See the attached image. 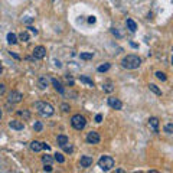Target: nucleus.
Instances as JSON below:
<instances>
[{
	"instance_id": "nucleus-5",
	"label": "nucleus",
	"mask_w": 173,
	"mask_h": 173,
	"mask_svg": "<svg viewBox=\"0 0 173 173\" xmlns=\"http://www.w3.org/2000/svg\"><path fill=\"white\" fill-rule=\"evenodd\" d=\"M22 100H23V95L19 91H10L7 94V101H9V104H17V103H20Z\"/></svg>"
},
{
	"instance_id": "nucleus-31",
	"label": "nucleus",
	"mask_w": 173,
	"mask_h": 173,
	"mask_svg": "<svg viewBox=\"0 0 173 173\" xmlns=\"http://www.w3.org/2000/svg\"><path fill=\"white\" fill-rule=\"evenodd\" d=\"M61 108H62V111H65V113H68L69 110V104H67V103H64V104H61Z\"/></svg>"
},
{
	"instance_id": "nucleus-24",
	"label": "nucleus",
	"mask_w": 173,
	"mask_h": 173,
	"mask_svg": "<svg viewBox=\"0 0 173 173\" xmlns=\"http://www.w3.org/2000/svg\"><path fill=\"white\" fill-rule=\"evenodd\" d=\"M164 133H166V134H172L173 133V123H167V124L164 125Z\"/></svg>"
},
{
	"instance_id": "nucleus-15",
	"label": "nucleus",
	"mask_w": 173,
	"mask_h": 173,
	"mask_svg": "<svg viewBox=\"0 0 173 173\" xmlns=\"http://www.w3.org/2000/svg\"><path fill=\"white\" fill-rule=\"evenodd\" d=\"M52 85H53V88H55L58 92L64 94V86H62V84H61V81H58L56 78H53V79H52Z\"/></svg>"
},
{
	"instance_id": "nucleus-38",
	"label": "nucleus",
	"mask_w": 173,
	"mask_h": 173,
	"mask_svg": "<svg viewBox=\"0 0 173 173\" xmlns=\"http://www.w3.org/2000/svg\"><path fill=\"white\" fill-rule=\"evenodd\" d=\"M88 22H89V23H95V22H97V19H95V16H89V17H88Z\"/></svg>"
},
{
	"instance_id": "nucleus-2",
	"label": "nucleus",
	"mask_w": 173,
	"mask_h": 173,
	"mask_svg": "<svg viewBox=\"0 0 173 173\" xmlns=\"http://www.w3.org/2000/svg\"><path fill=\"white\" fill-rule=\"evenodd\" d=\"M35 108L39 111V114H42L43 117H51L55 113V108L52 107L49 103H45V101H38L35 103Z\"/></svg>"
},
{
	"instance_id": "nucleus-9",
	"label": "nucleus",
	"mask_w": 173,
	"mask_h": 173,
	"mask_svg": "<svg viewBox=\"0 0 173 173\" xmlns=\"http://www.w3.org/2000/svg\"><path fill=\"white\" fill-rule=\"evenodd\" d=\"M9 127L13 128V130H23L25 128V124H23V121L12 120V121H9Z\"/></svg>"
},
{
	"instance_id": "nucleus-12",
	"label": "nucleus",
	"mask_w": 173,
	"mask_h": 173,
	"mask_svg": "<svg viewBox=\"0 0 173 173\" xmlns=\"http://www.w3.org/2000/svg\"><path fill=\"white\" fill-rule=\"evenodd\" d=\"M30 150L35 152V153H39V152L42 150V143L38 141V140H33V141L30 143Z\"/></svg>"
},
{
	"instance_id": "nucleus-17",
	"label": "nucleus",
	"mask_w": 173,
	"mask_h": 173,
	"mask_svg": "<svg viewBox=\"0 0 173 173\" xmlns=\"http://www.w3.org/2000/svg\"><path fill=\"white\" fill-rule=\"evenodd\" d=\"M79 81L84 82V84H86L88 86H94V81H92L89 77H86V75H81V77H79Z\"/></svg>"
},
{
	"instance_id": "nucleus-44",
	"label": "nucleus",
	"mask_w": 173,
	"mask_h": 173,
	"mask_svg": "<svg viewBox=\"0 0 173 173\" xmlns=\"http://www.w3.org/2000/svg\"><path fill=\"white\" fill-rule=\"evenodd\" d=\"M1 72H3V67L0 65V74H1Z\"/></svg>"
},
{
	"instance_id": "nucleus-35",
	"label": "nucleus",
	"mask_w": 173,
	"mask_h": 173,
	"mask_svg": "<svg viewBox=\"0 0 173 173\" xmlns=\"http://www.w3.org/2000/svg\"><path fill=\"white\" fill-rule=\"evenodd\" d=\"M101 121H103V116L101 114H97L95 116V123H101Z\"/></svg>"
},
{
	"instance_id": "nucleus-27",
	"label": "nucleus",
	"mask_w": 173,
	"mask_h": 173,
	"mask_svg": "<svg viewBox=\"0 0 173 173\" xmlns=\"http://www.w3.org/2000/svg\"><path fill=\"white\" fill-rule=\"evenodd\" d=\"M53 160H56L58 163H64V162H65V157H64V155H62V153H56V155H55V157H53Z\"/></svg>"
},
{
	"instance_id": "nucleus-10",
	"label": "nucleus",
	"mask_w": 173,
	"mask_h": 173,
	"mask_svg": "<svg viewBox=\"0 0 173 173\" xmlns=\"http://www.w3.org/2000/svg\"><path fill=\"white\" fill-rule=\"evenodd\" d=\"M159 118H156V117H152V118H149V127L155 131V133H159Z\"/></svg>"
},
{
	"instance_id": "nucleus-14",
	"label": "nucleus",
	"mask_w": 173,
	"mask_h": 173,
	"mask_svg": "<svg viewBox=\"0 0 173 173\" xmlns=\"http://www.w3.org/2000/svg\"><path fill=\"white\" fill-rule=\"evenodd\" d=\"M125 25H127V29H128L130 32H136L137 25H136V22H134L133 19H127V20H125Z\"/></svg>"
},
{
	"instance_id": "nucleus-22",
	"label": "nucleus",
	"mask_w": 173,
	"mask_h": 173,
	"mask_svg": "<svg viewBox=\"0 0 173 173\" xmlns=\"http://www.w3.org/2000/svg\"><path fill=\"white\" fill-rule=\"evenodd\" d=\"M103 89L105 92H113L114 91V86H113L111 82H105V84H103Z\"/></svg>"
},
{
	"instance_id": "nucleus-4",
	"label": "nucleus",
	"mask_w": 173,
	"mask_h": 173,
	"mask_svg": "<svg viewBox=\"0 0 173 173\" xmlns=\"http://www.w3.org/2000/svg\"><path fill=\"white\" fill-rule=\"evenodd\" d=\"M71 124H72V127L75 128V130H84L86 125V120L84 116H81V114H75L72 118H71Z\"/></svg>"
},
{
	"instance_id": "nucleus-29",
	"label": "nucleus",
	"mask_w": 173,
	"mask_h": 173,
	"mask_svg": "<svg viewBox=\"0 0 173 173\" xmlns=\"http://www.w3.org/2000/svg\"><path fill=\"white\" fill-rule=\"evenodd\" d=\"M108 69H110V64H104V65L98 67V72H107Z\"/></svg>"
},
{
	"instance_id": "nucleus-3",
	"label": "nucleus",
	"mask_w": 173,
	"mask_h": 173,
	"mask_svg": "<svg viewBox=\"0 0 173 173\" xmlns=\"http://www.w3.org/2000/svg\"><path fill=\"white\" fill-rule=\"evenodd\" d=\"M98 166L103 172H110L114 167V159L111 156H101L98 160Z\"/></svg>"
},
{
	"instance_id": "nucleus-23",
	"label": "nucleus",
	"mask_w": 173,
	"mask_h": 173,
	"mask_svg": "<svg viewBox=\"0 0 173 173\" xmlns=\"http://www.w3.org/2000/svg\"><path fill=\"white\" fill-rule=\"evenodd\" d=\"M149 89H150V91H153V92H155L156 95H160V94H162L160 88H159V86L156 85V84H150V85H149Z\"/></svg>"
},
{
	"instance_id": "nucleus-33",
	"label": "nucleus",
	"mask_w": 173,
	"mask_h": 173,
	"mask_svg": "<svg viewBox=\"0 0 173 173\" xmlns=\"http://www.w3.org/2000/svg\"><path fill=\"white\" fill-rule=\"evenodd\" d=\"M33 22V17H25L23 19V23H26V25H30Z\"/></svg>"
},
{
	"instance_id": "nucleus-41",
	"label": "nucleus",
	"mask_w": 173,
	"mask_h": 173,
	"mask_svg": "<svg viewBox=\"0 0 173 173\" xmlns=\"http://www.w3.org/2000/svg\"><path fill=\"white\" fill-rule=\"evenodd\" d=\"M55 65H56V67H58V68H61V67H62V64H61V62H59V61H55Z\"/></svg>"
},
{
	"instance_id": "nucleus-13",
	"label": "nucleus",
	"mask_w": 173,
	"mask_h": 173,
	"mask_svg": "<svg viewBox=\"0 0 173 173\" xmlns=\"http://www.w3.org/2000/svg\"><path fill=\"white\" fill-rule=\"evenodd\" d=\"M48 85H49V79H48L46 77H40L39 81H38V86H39L40 89H45Z\"/></svg>"
},
{
	"instance_id": "nucleus-40",
	"label": "nucleus",
	"mask_w": 173,
	"mask_h": 173,
	"mask_svg": "<svg viewBox=\"0 0 173 173\" xmlns=\"http://www.w3.org/2000/svg\"><path fill=\"white\" fill-rule=\"evenodd\" d=\"M10 55H12L13 58H16V59H20V56H19V55H16V53H13V52H10Z\"/></svg>"
},
{
	"instance_id": "nucleus-6",
	"label": "nucleus",
	"mask_w": 173,
	"mask_h": 173,
	"mask_svg": "<svg viewBox=\"0 0 173 173\" xmlns=\"http://www.w3.org/2000/svg\"><path fill=\"white\" fill-rule=\"evenodd\" d=\"M33 58L35 59H43L45 56H46V48L45 46H35V49H33Z\"/></svg>"
},
{
	"instance_id": "nucleus-25",
	"label": "nucleus",
	"mask_w": 173,
	"mask_h": 173,
	"mask_svg": "<svg viewBox=\"0 0 173 173\" xmlns=\"http://www.w3.org/2000/svg\"><path fill=\"white\" fill-rule=\"evenodd\" d=\"M156 77H157V79H160V81H166V79H167L166 74L162 72V71H157V72H156Z\"/></svg>"
},
{
	"instance_id": "nucleus-11",
	"label": "nucleus",
	"mask_w": 173,
	"mask_h": 173,
	"mask_svg": "<svg viewBox=\"0 0 173 173\" xmlns=\"http://www.w3.org/2000/svg\"><path fill=\"white\" fill-rule=\"evenodd\" d=\"M79 164H81V167H89L92 164V157L91 156H82L79 160Z\"/></svg>"
},
{
	"instance_id": "nucleus-18",
	"label": "nucleus",
	"mask_w": 173,
	"mask_h": 173,
	"mask_svg": "<svg viewBox=\"0 0 173 173\" xmlns=\"http://www.w3.org/2000/svg\"><path fill=\"white\" fill-rule=\"evenodd\" d=\"M7 42H9V45H16L17 43V36L15 33H7Z\"/></svg>"
},
{
	"instance_id": "nucleus-42",
	"label": "nucleus",
	"mask_w": 173,
	"mask_h": 173,
	"mask_svg": "<svg viewBox=\"0 0 173 173\" xmlns=\"http://www.w3.org/2000/svg\"><path fill=\"white\" fill-rule=\"evenodd\" d=\"M116 172H117V173H124V170H123V169H117Z\"/></svg>"
},
{
	"instance_id": "nucleus-1",
	"label": "nucleus",
	"mask_w": 173,
	"mask_h": 173,
	"mask_svg": "<svg viewBox=\"0 0 173 173\" xmlns=\"http://www.w3.org/2000/svg\"><path fill=\"white\" fill-rule=\"evenodd\" d=\"M121 65H123V68L125 69H137L141 65V59L138 58L137 55H127V56L123 58Z\"/></svg>"
},
{
	"instance_id": "nucleus-16",
	"label": "nucleus",
	"mask_w": 173,
	"mask_h": 173,
	"mask_svg": "<svg viewBox=\"0 0 173 173\" xmlns=\"http://www.w3.org/2000/svg\"><path fill=\"white\" fill-rule=\"evenodd\" d=\"M68 141H69L68 137H67V136H64V134H61V136H58V137H56V143H58V146H59V147H62V146H64V144H67Z\"/></svg>"
},
{
	"instance_id": "nucleus-30",
	"label": "nucleus",
	"mask_w": 173,
	"mask_h": 173,
	"mask_svg": "<svg viewBox=\"0 0 173 173\" xmlns=\"http://www.w3.org/2000/svg\"><path fill=\"white\" fill-rule=\"evenodd\" d=\"M62 149H64L67 153H72V146L69 144V141L67 143V144H64V146H62Z\"/></svg>"
},
{
	"instance_id": "nucleus-20",
	"label": "nucleus",
	"mask_w": 173,
	"mask_h": 173,
	"mask_svg": "<svg viewBox=\"0 0 173 173\" xmlns=\"http://www.w3.org/2000/svg\"><path fill=\"white\" fill-rule=\"evenodd\" d=\"M52 162H53V157L49 155H45L42 157V163L43 164H52Z\"/></svg>"
},
{
	"instance_id": "nucleus-21",
	"label": "nucleus",
	"mask_w": 173,
	"mask_h": 173,
	"mask_svg": "<svg viewBox=\"0 0 173 173\" xmlns=\"http://www.w3.org/2000/svg\"><path fill=\"white\" fill-rule=\"evenodd\" d=\"M17 114H19L20 117H23L25 120H29V118H30V113H29V110H23V111H17Z\"/></svg>"
},
{
	"instance_id": "nucleus-39",
	"label": "nucleus",
	"mask_w": 173,
	"mask_h": 173,
	"mask_svg": "<svg viewBox=\"0 0 173 173\" xmlns=\"http://www.w3.org/2000/svg\"><path fill=\"white\" fill-rule=\"evenodd\" d=\"M28 29H29V30H30V32H32V33H33V35H38V30H36V29H35L33 26H29V28H28Z\"/></svg>"
},
{
	"instance_id": "nucleus-32",
	"label": "nucleus",
	"mask_w": 173,
	"mask_h": 173,
	"mask_svg": "<svg viewBox=\"0 0 173 173\" xmlns=\"http://www.w3.org/2000/svg\"><path fill=\"white\" fill-rule=\"evenodd\" d=\"M4 92H6V85L3 82H0V95H3Z\"/></svg>"
},
{
	"instance_id": "nucleus-36",
	"label": "nucleus",
	"mask_w": 173,
	"mask_h": 173,
	"mask_svg": "<svg viewBox=\"0 0 173 173\" xmlns=\"http://www.w3.org/2000/svg\"><path fill=\"white\" fill-rule=\"evenodd\" d=\"M43 170H45V172H52V166H51V164H45Z\"/></svg>"
},
{
	"instance_id": "nucleus-43",
	"label": "nucleus",
	"mask_w": 173,
	"mask_h": 173,
	"mask_svg": "<svg viewBox=\"0 0 173 173\" xmlns=\"http://www.w3.org/2000/svg\"><path fill=\"white\" fill-rule=\"evenodd\" d=\"M1 117H3V113H1V110H0V120H1Z\"/></svg>"
},
{
	"instance_id": "nucleus-34",
	"label": "nucleus",
	"mask_w": 173,
	"mask_h": 173,
	"mask_svg": "<svg viewBox=\"0 0 173 173\" xmlns=\"http://www.w3.org/2000/svg\"><path fill=\"white\" fill-rule=\"evenodd\" d=\"M42 149L46 150V152H49V150H51V146H49L48 143H42Z\"/></svg>"
},
{
	"instance_id": "nucleus-7",
	"label": "nucleus",
	"mask_w": 173,
	"mask_h": 173,
	"mask_svg": "<svg viewBox=\"0 0 173 173\" xmlns=\"http://www.w3.org/2000/svg\"><path fill=\"white\" fill-rule=\"evenodd\" d=\"M100 140H101V137H100V134H98L97 131H89V133L86 134V141H88L89 144H98Z\"/></svg>"
},
{
	"instance_id": "nucleus-19",
	"label": "nucleus",
	"mask_w": 173,
	"mask_h": 173,
	"mask_svg": "<svg viewBox=\"0 0 173 173\" xmlns=\"http://www.w3.org/2000/svg\"><path fill=\"white\" fill-rule=\"evenodd\" d=\"M92 56H94V53H92V52H82V53H79V58H81V59H84V61L92 59Z\"/></svg>"
},
{
	"instance_id": "nucleus-26",
	"label": "nucleus",
	"mask_w": 173,
	"mask_h": 173,
	"mask_svg": "<svg viewBox=\"0 0 173 173\" xmlns=\"http://www.w3.org/2000/svg\"><path fill=\"white\" fill-rule=\"evenodd\" d=\"M42 128H43V124H42L40 121H35L33 123V130L35 131H42Z\"/></svg>"
},
{
	"instance_id": "nucleus-8",
	"label": "nucleus",
	"mask_w": 173,
	"mask_h": 173,
	"mask_svg": "<svg viewBox=\"0 0 173 173\" xmlns=\"http://www.w3.org/2000/svg\"><path fill=\"white\" fill-rule=\"evenodd\" d=\"M108 105L114 110H121L123 108V103H121L118 98H114V97H110L108 98Z\"/></svg>"
},
{
	"instance_id": "nucleus-28",
	"label": "nucleus",
	"mask_w": 173,
	"mask_h": 173,
	"mask_svg": "<svg viewBox=\"0 0 173 173\" xmlns=\"http://www.w3.org/2000/svg\"><path fill=\"white\" fill-rule=\"evenodd\" d=\"M19 39H20V40H23V42H28V40H29V33H28L26 30H25V32H22V33L19 35Z\"/></svg>"
},
{
	"instance_id": "nucleus-37",
	"label": "nucleus",
	"mask_w": 173,
	"mask_h": 173,
	"mask_svg": "<svg viewBox=\"0 0 173 173\" xmlns=\"http://www.w3.org/2000/svg\"><path fill=\"white\" fill-rule=\"evenodd\" d=\"M111 32H113V35H117L118 38H121V33H118V30H117L116 28H113V29H111Z\"/></svg>"
}]
</instances>
